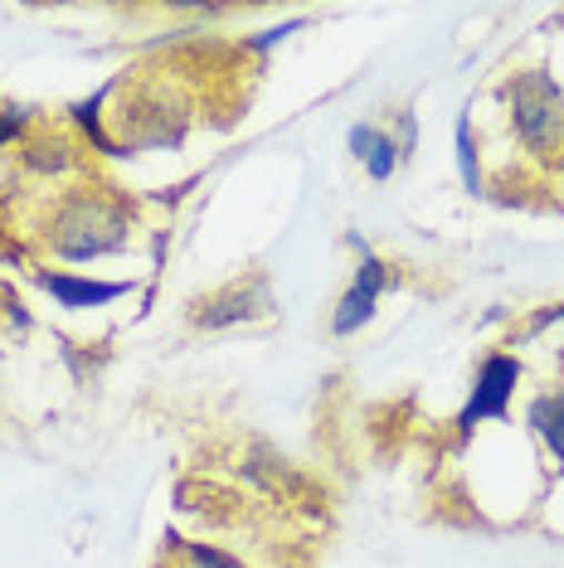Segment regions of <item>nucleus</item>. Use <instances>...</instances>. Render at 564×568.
Wrapping results in <instances>:
<instances>
[{
    "instance_id": "1",
    "label": "nucleus",
    "mask_w": 564,
    "mask_h": 568,
    "mask_svg": "<svg viewBox=\"0 0 564 568\" xmlns=\"http://www.w3.org/2000/svg\"><path fill=\"white\" fill-rule=\"evenodd\" d=\"M127 234H132V214H127L122 200L98 195V190H79L54 210L44 229V243L69 263H88V257H102L112 248H122Z\"/></svg>"
},
{
    "instance_id": "2",
    "label": "nucleus",
    "mask_w": 564,
    "mask_h": 568,
    "mask_svg": "<svg viewBox=\"0 0 564 568\" xmlns=\"http://www.w3.org/2000/svg\"><path fill=\"white\" fill-rule=\"evenodd\" d=\"M511 126L531 156L564 151V88L545 69H525L511 79Z\"/></svg>"
},
{
    "instance_id": "3",
    "label": "nucleus",
    "mask_w": 564,
    "mask_h": 568,
    "mask_svg": "<svg viewBox=\"0 0 564 568\" xmlns=\"http://www.w3.org/2000/svg\"><path fill=\"white\" fill-rule=\"evenodd\" d=\"M516 384H521V359L516 355H506V351L486 355L482 369H477V384H472L467 404H463V413H457V433L472 437V433H477V423L506 418Z\"/></svg>"
},
{
    "instance_id": "4",
    "label": "nucleus",
    "mask_w": 564,
    "mask_h": 568,
    "mask_svg": "<svg viewBox=\"0 0 564 568\" xmlns=\"http://www.w3.org/2000/svg\"><path fill=\"white\" fill-rule=\"evenodd\" d=\"M351 248L361 253V267H355V282L345 287L341 306H336V316H331V331H336V335H355V331H361L365 321L375 316L380 292L390 287V267H384L380 257L370 253V243H365L361 234H351Z\"/></svg>"
},
{
    "instance_id": "5",
    "label": "nucleus",
    "mask_w": 564,
    "mask_h": 568,
    "mask_svg": "<svg viewBox=\"0 0 564 568\" xmlns=\"http://www.w3.org/2000/svg\"><path fill=\"white\" fill-rule=\"evenodd\" d=\"M268 306H273V292H268V282L263 277H249V282H234V287L220 292V296H210V302H200L195 326L220 331V326H234V321L263 316Z\"/></svg>"
},
{
    "instance_id": "6",
    "label": "nucleus",
    "mask_w": 564,
    "mask_h": 568,
    "mask_svg": "<svg viewBox=\"0 0 564 568\" xmlns=\"http://www.w3.org/2000/svg\"><path fill=\"white\" fill-rule=\"evenodd\" d=\"M34 282L54 296L69 312H83V306H108L118 296L132 292V282H93V277H73V273H34Z\"/></svg>"
},
{
    "instance_id": "7",
    "label": "nucleus",
    "mask_w": 564,
    "mask_h": 568,
    "mask_svg": "<svg viewBox=\"0 0 564 568\" xmlns=\"http://www.w3.org/2000/svg\"><path fill=\"white\" fill-rule=\"evenodd\" d=\"M345 141H351V156L365 165L370 180H390L394 171H400V161H404V156H400V141L384 136L380 126H370V122H355Z\"/></svg>"
},
{
    "instance_id": "8",
    "label": "nucleus",
    "mask_w": 564,
    "mask_h": 568,
    "mask_svg": "<svg viewBox=\"0 0 564 568\" xmlns=\"http://www.w3.org/2000/svg\"><path fill=\"white\" fill-rule=\"evenodd\" d=\"M525 423H531V433L541 437L545 452L560 462V471H564V384H560V389L535 394V404H531V413H525Z\"/></svg>"
},
{
    "instance_id": "9",
    "label": "nucleus",
    "mask_w": 564,
    "mask_h": 568,
    "mask_svg": "<svg viewBox=\"0 0 564 568\" xmlns=\"http://www.w3.org/2000/svg\"><path fill=\"white\" fill-rule=\"evenodd\" d=\"M453 146H457V171H463L467 195H482V161H477V146H472V122H467V112L457 118Z\"/></svg>"
},
{
    "instance_id": "10",
    "label": "nucleus",
    "mask_w": 564,
    "mask_h": 568,
    "mask_svg": "<svg viewBox=\"0 0 564 568\" xmlns=\"http://www.w3.org/2000/svg\"><path fill=\"white\" fill-rule=\"evenodd\" d=\"M181 554L190 559V568H243L234 554L214 549V545H181Z\"/></svg>"
},
{
    "instance_id": "11",
    "label": "nucleus",
    "mask_w": 564,
    "mask_h": 568,
    "mask_svg": "<svg viewBox=\"0 0 564 568\" xmlns=\"http://www.w3.org/2000/svg\"><path fill=\"white\" fill-rule=\"evenodd\" d=\"M24 132V108H0V146Z\"/></svg>"
},
{
    "instance_id": "12",
    "label": "nucleus",
    "mask_w": 564,
    "mask_h": 568,
    "mask_svg": "<svg viewBox=\"0 0 564 568\" xmlns=\"http://www.w3.org/2000/svg\"><path fill=\"white\" fill-rule=\"evenodd\" d=\"M292 30H298V20H292V24H282V30H263V34H259V40H249V49H273L278 40H288V34H292Z\"/></svg>"
},
{
    "instance_id": "13",
    "label": "nucleus",
    "mask_w": 564,
    "mask_h": 568,
    "mask_svg": "<svg viewBox=\"0 0 564 568\" xmlns=\"http://www.w3.org/2000/svg\"><path fill=\"white\" fill-rule=\"evenodd\" d=\"M560 171H564V161H560Z\"/></svg>"
}]
</instances>
